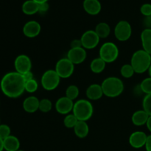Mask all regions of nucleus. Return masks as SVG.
I'll return each instance as SVG.
<instances>
[{
  "label": "nucleus",
  "instance_id": "f257e3e1",
  "mask_svg": "<svg viewBox=\"0 0 151 151\" xmlns=\"http://www.w3.org/2000/svg\"><path fill=\"white\" fill-rule=\"evenodd\" d=\"M0 88L6 97L18 98L25 91V81L23 75L15 72H10L2 77Z\"/></svg>",
  "mask_w": 151,
  "mask_h": 151
},
{
  "label": "nucleus",
  "instance_id": "f03ea898",
  "mask_svg": "<svg viewBox=\"0 0 151 151\" xmlns=\"http://www.w3.org/2000/svg\"><path fill=\"white\" fill-rule=\"evenodd\" d=\"M103 94L110 98L119 97L124 91V83L120 78L117 77L106 78L101 83Z\"/></svg>",
  "mask_w": 151,
  "mask_h": 151
},
{
  "label": "nucleus",
  "instance_id": "7ed1b4c3",
  "mask_svg": "<svg viewBox=\"0 0 151 151\" xmlns=\"http://www.w3.org/2000/svg\"><path fill=\"white\" fill-rule=\"evenodd\" d=\"M131 64L135 73H145L148 71L151 65V55L142 49L137 50L131 56Z\"/></svg>",
  "mask_w": 151,
  "mask_h": 151
},
{
  "label": "nucleus",
  "instance_id": "20e7f679",
  "mask_svg": "<svg viewBox=\"0 0 151 151\" xmlns=\"http://www.w3.org/2000/svg\"><path fill=\"white\" fill-rule=\"evenodd\" d=\"M72 113L80 121L89 120L94 114V107L91 101L86 99L78 100L74 104Z\"/></svg>",
  "mask_w": 151,
  "mask_h": 151
},
{
  "label": "nucleus",
  "instance_id": "39448f33",
  "mask_svg": "<svg viewBox=\"0 0 151 151\" xmlns=\"http://www.w3.org/2000/svg\"><path fill=\"white\" fill-rule=\"evenodd\" d=\"M119 50L117 46L113 42L104 43L102 44L99 51V55L106 63H114L119 58Z\"/></svg>",
  "mask_w": 151,
  "mask_h": 151
},
{
  "label": "nucleus",
  "instance_id": "423d86ee",
  "mask_svg": "<svg viewBox=\"0 0 151 151\" xmlns=\"http://www.w3.org/2000/svg\"><path fill=\"white\" fill-rule=\"evenodd\" d=\"M60 79L55 69H48L43 73L41 78L42 88L46 91H53L58 87Z\"/></svg>",
  "mask_w": 151,
  "mask_h": 151
},
{
  "label": "nucleus",
  "instance_id": "0eeeda50",
  "mask_svg": "<svg viewBox=\"0 0 151 151\" xmlns=\"http://www.w3.org/2000/svg\"><path fill=\"white\" fill-rule=\"evenodd\" d=\"M75 66L67 58H63L57 61L55 70L61 79H67L73 75Z\"/></svg>",
  "mask_w": 151,
  "mask_h": 151
},
{
  "label": "nucleus",
  "instance_id": "6e6552de",
  "mask_svg": "<svg viewBox=\"0 0 151 151\" xmlns=\"http://www.w3.org/2000/svg\"><path fill=\"white\" fill-rule=\"evenodd\" d=\"M114 36L118 41H126L130 39L132 35V27L128 21H119L115 26L114 29Z\"/></svg>",
  "mask_w": 151,
  "mask_h": 151
},
{
  "label": "nucleus",
  "instance_id": "1a4fd4ad",
  "mask_svg": "<svg viewBox=\"0 0 151 151\" xmlns=\"http://www.w3.org/2000/svg\"><path fill=\"white\" fill-rule=\"evenodd\" d=\"M100 38L94 29H88L83 33L81 37L82 47L85 50H93L98 46Z\"/></svg>",
  "mask_w": 151,
  "mask_h": 151
},
{
  "label": "nucleus",
  "instance_id": "9d476101",
  "mask_svg": "<svg viewBox=\"0 0 151 151\" xmlns=\"http://www.w3.org/2000/svg\"><path fill=\"white\" fill-rule=\"evenodd\" d=\"M14 68L16 72L24 75L32 69V60L27 55H19L14 60Z\"/></svg>",
  "mask_w": 151,
  "mask_h": 151
},
{
  "label": "nucleus",
  "instance_id": "9b49d317",
  "mask_svg": "<svg viewBox=\"0 0 151 151\" xmlns=\"http://www.w3.org/2000/svg\"><path fill=\"white\" fill-rule=\"evenodd\" d=\"M74 104L75 103L73 100L64 96V97H61L58 99L55 104V108L56 111L60 114L67 115L72 112Z\"/></svg>",
  "mask_w": 151,
  "mask_h": 151
},
{
  "label": "nucleus",
  "instance_id": "f8f14e48",
  "mask_svg": "<svg viewBox=\"0 0 151 151\" xmlns=\"http://www.w3.org/2000/svg\"><path fill=\"white\" fill-rule=\"evenodd\" d=\"M87 57L86 50L83 47L78 48H70L68 51L66 58L72 62L73 64L78 65L83 63Z\"/></svg>",
  "mask_w": 151,
  "mask_h": 151
},
{
  "label": "nucleus",
  "instance_id": "ddd939ff",
  "mask_svg": "<svg viewBox=\"0 0 151 151\" xmlns=\"http://www.w3.org/2000/svg\"><path fill=\"white\" fill-rule=\"evenodd\" d=\"M147 139V135L144 131H134L130 135L128 142L133 148L140 149L145 146Z\"/></svg>",
  "mask_w": 151,
  "mask_h": 151
},
{
  "label": "nucleus",
  "instance_id": "4468645a",
  "mask_svg": "<svg viewBox=\"0 0 151 151\" xmlns=\"http://www.w3.org/2000/svg\"><path fill=\"white\" fill-rule=\"evenodd\" d=\"M23 34L29 38H33L38 36L41 33V26L36 21H29L23 27Z\"/></svg>",
  "mask_w": 151,
  "mask_h": 151
},
{
  "label": "nucleus",
  "instance_id": "2eb2a0df",
  "mask_svg": "<svg viewBox=\"0 0 151 151\" xmlns=\"http://www.w3.org/2000/svg\"><path fill=\"white\" fill-rule=\"evenodd\" d=\"M86 95L90 101H96L102 98L103 94L101 84L94 83L90 85L86 91Z\"/></svg>",
  "mask_w": 151,
  "mask_h": 151
},
{
  "label": "nucleus",
  "instance_id": "dca6fc26",
  "mask_svg": "<svg viewBox=\"0 0 151 151\" xmlns=\"http://www.w3.org/2000/svg\"><path fill=\"white\" fill-rule=\"evenodd\" d=\"M83 7L86 13L91 16L98 15L102 10V4L99 0H84Z\"/></svg>",
  "mask_w": 151,
  "mask_h": 151
},
{
  "label": "nucleus",
  "instance_id": "f3484780",
  "mask_svg": "<svg viewBox=\"0 0 151 151\" xmlns=\"http://www.w3.org/2000/svg\"><path fill=\"white\" fill-rule=\"evenodd\" d=\"M40 100L35 96H29L23 101V109L25 112L29 114H33L39 110Z\"/></svg>",
  "mask_w": 151,
  "mask_h": 151
},
{
  "label": "nucleus",
  "instance_id": "a211bd4d",
  "mask_svg": "<svg viewBox=\"0 0 151 151\" xmlns=\"http://www.w3.org/2000/svg\"><path fill=\"white\" fill-rule=\"evenodd\" d=\"M149 115L143 109L134 112L131 116V122L135 126L140 127L146 125L149 118Z\"/></svg>",
  "mask_w": 151,
  "mask_h": 151
},
{
  "label": "nucleus",
  "instance_id": "6ab92c4d",
  "mask_svg": "<svg viewBox=\"0 0 151 151\" xmlns=\"http://www.w3.org/2000/svg\"><path fill=\"white\" fill-rule=\"evenodd\" d=\"M75 136L80 139H84L89 134V126L86 121H80L77 122L73 128Z\"/></svg>",
  "mask_w": 151,
  "mask_h": 151
},
{
  "label": "nucleus",
  "instance_id": "aec40b11",
  "mask_svg": "<svg viewBox=\"0 0 151 151\" xmlns=\"http://www.w3.org/2000/svg\"><path fill=\"white\" fill-rule=\"evenodd\" d=\"M4 150L6 151H17L20 148V141L13 135L9 136L3 140Z\"/></svg>",
  "mask_w": 151,
  "mask_h": 151
},
{
  "label": "nucleus",
  "instance_id": "412c9836",
  "mask_svg": "<svg viewBox=\"0 0 151 151\" xmlns=\"http://www.w3.org/2000/svg\"><path fill=\"white\" fill-rule=\"evenodd\" d=\"M142 50L151 55V29H144L141 33Z\"/></svg>",
  "mask_w": 151,
  "mask_h": 151
},
{
  "label": "nucleus",
  "instance_id": "4be33fe9",
  "mask_svg": "<svg viewBox=\"0 0 151 151\" xmlns=\"http://www.w3.org/2000/svg\"><path fill=\"white\" fill-rule=\"evenodd\" d=\"M22 12L27 16H32L38 13V4L33 0H27L22 7Z\"/></svg>",
  "mask_w": 151,
  "mask_h": 151
},
{
  "label": "nucleus",
  "instance_id": "5701e85b",
  "mask_svg": "<svg viewBox=\"0 0 151 151\" xmlns=\"http://www.w3.org/2000/svg\"><path fill=\"white\" fill-rule=\"evenodd\" d=\"M97 35H98L99 38H106L110 35L111 34V27L109 24L106 22H100L97 24L95 27V29H94Z\"/></svg>",
  "mask_w": 151,
  "mask_h": 151
},
{
  "label": "nucleus",
  "instance_id": "b1692460",
  "mask_svg": "<svg viewBox=\"0 0 151 151\" xmlns=\"http://www.w3.org/2000/svg\"><path fill=\"white\" fill-rule=\"evenodd\" d=\"M107 63L102 58H96L93 59L90 63V69L94 74H100L105 70Z\"/></svg>",
  "mask_w": 151,
  "mask_h": 151
},
{
  "label": "nucleus",
  "instance_id": "393cba45",
  "mask_svg": "<svg viewBox=\"0 0 151 151\" xmlns=\"http://www.w3.org/2000/svg\"><path fill=\"white\" fill-rule=\"evenodd\" d=\"M135 74V71H134V68L131 66V63H126L122 66L120 69V75L124 78H131Z\"/></svg>",
  "mask_w": 151,
  "mask_h": 151
},
{
  "label": "nucleus",
  "instance_id": "a878e982",
  "mask_svg": "<svg viewBox=\"0 0 151 151\" xmlns=\"http://www.w3.org/2000/svg\"><path fill=\"white\" fill-rule=\"evenodd\" d=\"M80 94L79 88L75 85H70L67 87L66 90V97L72 100H76Z\"/></svg>",
  "mask_w": 151,
  "mask_h": 151
},
{
  "label": "nucleus",
  "instance_id": "bb28decb",
  "mask_svg": "<svg viewBox=\"0 0 151 151\" xmlns=\"http://www.w3.org/2000/svg\"><path fill=\"white\" fill-rule=\"evenodd\" d=\"M78 122V119H77V117L74 115L73 113H70L69 114L66 115L64 119H63V125L66 128H69V129L70 128L73 129L74 127L75 126Z\"/></svg>",
  "mask_w": 151,
  "mask_h": 151
},
{
  "label": "nucleus",
  "instance_id": "cd10ccee",
  "mask_svg": "<svg viewBox=\"0 0 151 151\" xmlns=\"http://www.w3.org/2000/svg\"><path fill=\"white\" fill-rule=\"evenodd\" d=\"M52 109V103L50 99L43 98L39 102V111L42 113H49Z\"/></svg>",
  "mask_w": 151,
  "mask_h": 151
},
{
  "label": "nucleus",
  "instance_id": "c85d7f7f",
  "mask_svg": "<svg viewBox=\"0 0 151 151\" xmlns=\"http://www.w3.org/2000/svg\"><path fill=\"white\" fill-rule=\"evenodd\" d=\"M139 89L142 93L146 94H151V78L150 76L143 80L139 85Z\"/></svg>",
  "mask_w": 151,
  "mask_h": 151
},
{
  "label": "nucleus",
  "instance_id": "c756f323",
  "mask_svg": "<svg viewBox=\"0 0 151 151\" xmlns=\"http://www.w3.org/2000/svg\"><path fill=\"white\" fill-rule=\"evenodd\" d=\"M38 88V83L36 80L32 79L31 81L25 82V91L28 93H35Z\"/></svg>",
  "mask_w": 151,
  "mask_h": 151
},
{
  "label": "nucleus",
  "instance_id": "7c9ffc66",
  "mask_svg": "<svg viewBox=\"0 0 151 151\" xmlns=\"http://www.w3.org/2000/svg\"><path fill=\"white\" fill-rule=\"evenodd\" d=\"M142 109L151 116V94H146L142 100Z\"/></svg>",
  "mask_w": 151,
  "mask_h": 151
},
{
  "label": "nucleus",
  "instance_id": "2f4dec72",
  "mask_svg": "<svg viewBox=\"0 0 151 151\" xmlns=\"http://www.w3.org/2000/svg\"><path fill=\"white\" fill-rule=\"evenodd\" d=\"M11 135L10 128L6 124H0V139L4 140Z\"/></svg>",
  "mask_w": 151,
  "mask_h": 151
},
{
  "label": "nucleus",
  "instance_id": "473e14b6",
  "mask_svg": "<svg viewBox=\"0 0 151 151\" xmlns=\"http://www.w3.org/2000/svg\"><path fill=\"white\" fill-rule=\"evenodd\" d=\"M140 12L145 17L151 16V4L150 3L143 4L140 7Z\"/></svg>",
  "mask_w": 151,
  "mask_h": 151
},
{
  "label": "nucleus",
  "instance_id": "72a5a7b5",
  "mask_svg": "<svg viewBox=\"0 0 151 151\" xmlns=\"http://www.w3.org/2000/svg\"><path fill=\"white\" fill-rule=\"evenodd\" d=\"M49 9H50V5H49L48 2L41 3V4H38V13L39 14L43 15L45 14L48 12Z\"/></svg>",
  "mask_w": 151,
  "mask_h": 151
},
{
  "label": "nucleus",
  "instance_id": "f704fd0d",
  "mask_svg": "<svg viewBox=\"0 0 151 151\" xmlns=\"http://www.w3.org/2000/svg\"><path fill=\"white\" fill-rule=\"evenodd\" d=\"M143 24L145 26V29H151V16H146L143 20Z\"/></svg>",
  "mask_w": 151,
  "mask_h": 151
},
{
  "label": "nucleus",
  "instance_id": "c9c22d12",
  "mask_svg": "<svg viewBox=\"0 0 151 151\" xmlns=\"http://www.w3.org/2000/svg\"><path fill=\"white\" fill-rule=\"evenodd\" d=\"M70 48H78V47H83L82 43H81V38L80 39H74L70 44Z\"/></svg>",
  "mask_w": 151,
  "mask_h": 151
},
{
  "label": "nucleus",
  "instance_id": "e433bc0d",
  "mask_svg": "<svg viewBox=\"0 0 151 151\" xmlns=\"http://www.w3.org/2000/svg\"><path fill=\"white\" fill-rule=\"evenodd\" d=\"M23 75L24 77V79L25 82H27V81H31V80L34 79V76H33V73L32 72V71H29V72H26L25 74H24Z\"/></svg>",
  "mask_w": 151,
  "mask_h": 151
},
{
  "label": "nucleus",
  "instance_id": "4c0bfd02",
  "mask_svg": "<svg viewBox=\"0 0 151 151\" xmlns=\"http://www.w3.org/2000/svg\"><path fill=\"white\" fill-rule=\"evenodd\" d=\"M145 147L146 151H151V134L147 136V142H146Z\"/></svg>",
  "mask_w": 151,
  "mask_h": 151
},
{
  "label": "nucleus",
  "instance_id": "58836bf2",
  "mask_svg": "<svg viewBox=\"0 0 151 151\" xmlns=\"http://www.w3.org/2000/svg\"><path fill=\"white\" fill-rule=\"evenodd\" d=\"M146 126H147V128L148 129V131L151 133V116H149L148 119L147 121V123H146Z\"/></svg>",
  "mask_w": 151,
  "mask_h": 151
},
{
  "label": "nucleus",
  "instance_id": "ea45409f",
  "mask_svg": "<svg viewBox=\"0 0 151 151\" xmlns=\"http://www.w3.org/2000/svg\"><path fill=\"white\" fill-rule=\"evenodd\" d=\"M4 150V143H3V140L0 139V151H3Z\"/></svg>",
  "mask_w": 151,
  "mask_h": 151
},
{
  "label": "nucleus",
  "instance_id": "a19ab883",
  "mask_svg": "<svg viewBox=\"0 0 151 151\" xmlns=\"http://www.w3.org/2000/svg\"><path fill=\"white\" fill-rule=\"evenodd\" d=\"M34 1H35L38 4H41V3H44V2H48V0H33Z\"/></svg>",
  "mask_w": 151,
  "mask_h": 151
},
{
  "label": "nucleus",
  "instance_id": "79ce46f5",
  "mask_svg": "<svg viewBox=\"0 0 151 151\" xmlns=\"http://www.w3.org/2000/svg\"><path fill=\"white\" fill-rule=\"evenodd\" d=\"M147 72H148L149 75H150V77L151 78V65H150V68H149V69H148V71H147Z\"/></svg>",
  "mask_w": 151,
  "mask_h": 151
},
{
  "label": "nucleus",
  "instance_id": "37998d69",
  "mask_svg": "<svg viewBox=\"0 0 151 151\" xmlns=\"http://www.w3.org/2000/svg\"><path fill=\"white\" fill-rule=\"evenodd\" d=\"M17 151H24V150H20V149H19V150H17Z\"/></svg>",
  "mask_w": 151,
  "mask_h": 151
},
{
  "label": "nucleus",
  "instance_id": "c03bdc74",
  "mask_svg": "<svg viewBox=\"0 0 151 151\" xmlns=\"http://www.w3.org/2000/svg\"><path fill=\"white\" fill-rule=\"evenodd\" d=\"M0 124H1V123H0Z\"/></svg>",
  "mask_w": 151,
  "mask_h": 151
}]
</instances>
